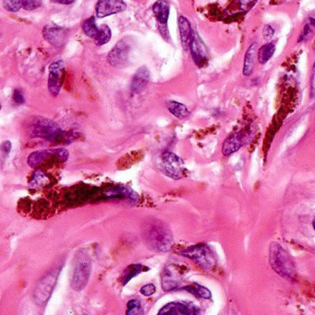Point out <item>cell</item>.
Instances as JSON below:
<instances>
[{
    "mask_svg": "<svg viewBox=\"0 0 315 315\" xmlns=\"http://www.w3.org/2000/svg\"><path fill=\"white\" fill-rule=\"evenodd\" d=\"M312 227H313V229H314L315 230V217L314 219H313V221H312Z\"/></svg>",
    "mask_w": 315,
    "mask_h": 315,
    "instance_id": "38",
    "label": "cell"
},
{
    "mask_svg": "<svg viewBox=\"0 0 315 315\" xmlns=\"http://www.w3.org/2000/svg\"><path fill=\"white\" fill-rule=\"evenodd\" d=\"M13 100L17 105H22L25 102L24 94L19 90H15L14 94H13Z\"/></svg>",
    "mask_w": 315,
    "mask_h": 315,
    "instance_id": "35",
    "label": "cell"
},
{
    "mask_svg": "<svg viewBox=\"0 0 315 315\" xmlns=\"http://www.w3.org/2000/svg\"><path fill=\"white\" fill-rule=\"evenodd\" d=\"M3 7L6 10L10 12H18L22 8L21 0H4Z\"/></svg>",
    "mask_w": 315,
    "mask_h": 315,
    "instance_id": "29",
    "label": "cell"
},
{
    "mask_svg": "<svg viewBox=\"0 0 315 315\" xmlns=\"http://www.w3.org/2000/svg\"><path fill=\"white\" fill-rule=\"evenodd\" d=\"M251 137L252 132L249 129H242L239 132H235L229 135L223 143L222 153L224 156H229L248 143Z\"/></svg>",
    "mask_w": 315,
    "mask_h": 315,
    "instance_id": "8",
    "label": "cell"
},
{
    "mask_svg": "<svg viewBox=\"0 0 315 315\" xmlns=\"http://www.w3.org/2000/svg\"><path fill=\"white\" fill-rule=\"evenodd\" d=\"M310 94L311 96H315V63L312 68V73L310 77Z\"/></svg>",
    "mask_w": 315,
    "mask_h": 315,
    "instance_id": "36",
    "label": "cell"
},
{
    "mask_svg": "<svg viewBox=\"0 0 315 315\" xmlns=\"http://www.w3.org/2000/svg\"><path fill=\"white\" fill-rule=\"evenodd\" d=\"M54 3L57 4H62V5H70L72 4L73 2H75V0H51Z\"/></svg>",
    "mask_w": 315,
    "mask_h": 315,
    "instance_id": "37",
    "label": "cell"
},
{
    "mask_svg": "<svg viewBox=\"0 0 315 315\" xmlns=\"http://www.w3.org/2000/svg\"><path fill=\"white\" fill-rule=\"evenodd\" d=\"M156 291V287L153 284L145 285L141 288V294L145 297H150L153 295Z\"/></svg>",
    "mask_w": 315,
    "mask_h": 315,
    "instance_id": "31",
    "label": "cell"
},
{
    "mask_svg": "<svg viewBox=\"0 0 315 315\" xmlns=\"http://www.w3.org/2000/svg\"><path fill=\"white\" fill-rule=\"evenodd\" d=\"M167 108L173 116H175L177 119H185L189 116V110L185 105L182 103H178L176 101H171L167 104Z\"/></svg>",
    "mask_w": 315,
    "mask_h": 315,
    "instance_id": "22",
    "label": "cell"
},
{
    "mask_svg": "<svg viewBox=\"0 0 315 315\" xmlns=\"http://www.w3.org/2000/svg\"><path fill=\"white\" fill-rule=\"evenodd\" d=\"M315 32V19L309 18L306 21L305 25L302 30L301 36L299 37V43L307 41L308 39L312 36Z\"/></svg>",
    "mask_w": 315,
    "mask_h": 315,
    "instance_id": "24",
    "label": "cell"
},
{
    "mask_svg": "<svg viewBox=\"0 0 315 315\" xmlns=\"http://www.w3.org/2000/svg\"><path fill=\"white\" fill-rule=\"evenodd\" d=\"M48 182V178L42 170H37L33 176L32 181L30 182L31 187L44 186Z\"/></svg>",
    "mask_w": 315,
    "mask_h": 315,
    "instance_id": "28",
    "label": "cell"
},
{
    "mask_svg": "<svg viewBox=\"0 0 315 315\" xmlns=\"http://www.w3.org/2000/svg\"><path fill=\"white\" fill-rule=\"evenodd\" d=\"M269 263L275 272L287 280L296 277V269L290 255L278 242H273L269 248Z\"/></svg>",
    "mask_w": 315,
    "mask_h": 315,
    "instance_id": "2",
    "label": "cell"
},
{
    "mask_svg": "<svg viewBox=\"0 0 315 315\" xmlns=\"http://www.w3.org/2000/svg\"><path fill=\"white\" fill-rule=\"evenodd\" d=\"M143 238L149 247L154 251L166 253L171 249V232L161 222L148 223L143 229Z\"/></svg>",
    "mask_w": 315,
    "mask_h": 315,
    "instance_id": "1",
    "label": "cell"
},
{
    "mask_svg": "<svg viewBox=\"0 0 315 315\" xmlns=\"http://www.w3.org/2000/svg\"><path fill=\"white\" fill-rule=\"evenodd\" d=\"M163 171L167 177L174 179H179L184 176L185 167L182 158L172 152H165L162 153Z\"/></svg>",
    "mask_w": 315,
    "mask_h": 315,
    "instance_id": "7",
    "label": "cell"
},
{
    "mask_svg": "<svg viewBox=\"0 0 315 315\" xmlns=\"http://www.w3.org/2000/svg\"><path fill=\"white\" fill-rule=\"evenodd\" d=\"M142 270H143V265H141V264H132V265H129V267L126 269L124 275H123L122 285H123V286L127 285L133 277L138 276L139 274H141Z\"/></svg>",
    "mask_w": 315,
    "mask_h": 315,
    "instance_id": "25",
    "label": "cell"
},
{
    "mask_svg": "<svg viewBox=\"0 0 315 315\" xmlns=\"http://www.w3.org/2000/svg\"><path fill=\"white\" fill-rule=\"evenodd\" d=\"M68 31L66 29L57 26H47L43 30V36L49 43L59 48L63 46L67 40Z\"/></svg>",
    "mask_w": 315,
    "mask_h": 315,
    "instance_id": "14",
    "label": "cell"
},
{
    "mask_svg": "<svg viewBox=\"0 0 315 315\" xmlns=\"http://www.w3.org/2000/svg\"><path fill=\"white\" fill-rule=\"evenodd\" d=\"M276 52V46L274 43H267L258 51V61L261 64L267 63Z\"/></svg>",
    "mask_w": 315,
    "mask_h": 315,
    "instance_id": "21",
    "label": "cell"
},
{
    "mask_svg": "<svg viewBox=\"0 0 315 315\" xmlns=\"http://www.w3.org/2000/svg\"><path fill=\"white\" fill-rule=\"evenodd\" d=\"M178 29L181 34L182 43L184 48H188L191 44V38L193 35V31L191 29V24L187 18L181 16L178 19Z\"/></svg>",
    "mask_w": 315,
    "mask_h": 315,
    "instance_id": "17",
    "label": "cell"
},
{
    "mask_svg": "<svg viewBox=\"0 0 315 315\" xmlns=\"http://www.w3.org/2000/svg\"><path fill=\"white\" fill-rule=\"evenodd\" d=\"M91 273V261L89 258L81 255L78 259L73 271L72 286L75 290H82L85 287Z\"/></svg>",
    "mask_w": 315,
    "mask_h": 315,
    "instance_id": "6",
    "label": "cell"
},
{
    "mask_svg": "<svg viewBox=\"0 0 315 315\" xmlns=\"http://www.w3.org/2000/svg\"><path fill=\"white\" fill-rule=\"evenodd\" d=\"M82 30L87 36H89L90 38L96 39L99 33V28L96 26V18L91 17L86 19L82 24Z\"/></svg>",
    "mask_w": 315,
    "mask_h": 315,
    "instance_id": "23",
    "label": "cell"
},
{
    "mask_svg": "<svg viewBox=\"0 0 315 315\" xmlns=\"http://www.w3.org/2000/svg\"><path fill=\"white\" fill-rule=\"evenodd\" d=\"M10 150H11V143H10V141H6V142L2 143V145H1L2 158H7L10 154Z\"/></svg>",
    "mask_w": 315,
    "mask_h": 315,
    "instance_id": "34",
    "label": "cell"
},
{
    "mask_svg": "<svg viewBox=\"0 0 315 315\" xmlns=\"http://www.w3.org/2000/svg\"><path fill=\"white\" fill-rule=\"evenodd\" d=\"M22 9L26 10H36L42 5V0H21Z\"/></svg>",
    "mask_w": 315,
    "mask_h": 315,
    "instance_id": "30",
    "label": "cell"
},
{
    "mask_svg": "<svg viewBox=\"0 0 315 315\" xmlns=\"http://www.w3.org/2000/svg\"><path fill=\"white\" fill-rule=\"evenodd\" d=\"M64 72L65 64L62 60H57L49 67L48 90L53 96H57L60 92L64 79Z\"/></svg>",
    "mask_w": 315,
    "mask_h": 315,
    "instance_id": "9",
    "label": "cell"
},
{
    "mask_svg": "<svg viewBox=\"0 0 315 315\" xmlns=\"http://www.w3.org/2000/svg\"><path fill=\"white\" fill-rule=\"evenodd\" d=\"M111 36H112V33H111L109 27L107 25H103L99 28V33L95 39V42L97 46H103L109 42Z\"/></svg>",
    "mask_w": 315,
    "mask_h": 315,
    "instance_id": "26",
    "label": "cell"
},
{
    "mask_svg": "<svg viewBox=\"0 0 315 315\" xmlns=\"http://www.w3.org/2000/svg\"><path fill=\"white\" fill-rule=\"evenodd\" d=\"M190 48H191V56L196 65L199 67H202L207 61V49L205 43H202V41L195 33H193L192 35Z\"/></svg>",
    "mask_w": 315,
    "mask_h": 315,
    "instance_id": "13",
    "label": "cell"
},
{
    "mask_svg": "<svg viewBox=\"0 0 315 315\" xmlns=\"http://www.w3.org/2000/svg\"><path fill=\"white\" fill-rule=\"evenodd\" d=\"M182 289L190 292L191 294L194 295V296L201 298V299H206V300L211 299V297H212V293L207 287L200 286L197 283H193V284L189 285V286H184Z\"/></svg>",
    "mask_w": 315,
    "mask_h": 315,
    "instance_id": "20",
    "label": "cell"
},
{
    "mask_svg": "<svg viewBox=\"0 0 315 315\" xmlns=\"http://www.w3.org/2000/svg\"><path fill=\"white\" fill-rule=\"evenodd\" d=\"M169 5L165 0H158L153 6V14L156 17L159 24H167L169 17Z\"/></svg>",
    "mask_w": 315,
    "mask_h": 315,
    "instance_id": "18",
    "label": "cell"
},
{
    "mask_svg": "<svg viewBox=\"0 0 315 315\" xmlns=\"http://www.w3.org/2000/svg\"><path fill=\"white\" fill-rule=\"evenodd\" d=\"M129 44L124 40H121L110 51L107 60L114 67H123L129 60Z\"/></svg>",
    "mask_w": 315,
    "mask_h": 315,
    "instance_id": "12",
    "label": "cell"
},
{
    "mask_svg": "<svg viewBox=\"0 0 315 315\" xmlns=\"http://www.w3.org/2000/svg\"><path fill=\"white\" fill-rule=\"evenodd\" d=\"M68 159L69 152L66 149H48L31 153L28 158V165L33 168H36L49 161L64 163L66 162Z\"/></svg>",
    "mask_w": 315,
    "mask_h": 315,
    "instance_id": "4",
    "label": "cell"
},
{
    "mask_svg": "<svg viewBox=\"0 0 315 315\" xmlns=\"http://www.w3.org/2000/svg\"><path fill=\"white\" fill-rule=\"evenodd\" d=\"M257 0H239L240 8L243 10H250L256 4Z\"/></svg>",
    "mask_w": 315,
    "mask_h": 315,
    "instance_id": "33",
    "label": "cell"
},
{
    "mask_svg": "<svg viewBox=\"0 0 315 315\" xmlns=\"http://www.w3.org/2000/svg\"><path fill=\"white\" fill-rule=\"evenodd\" d=\"M32 136L47 139L48 141L62 140L64 132L55 122L49 120H38L33 126Z\"/></svg>",
    "mask_w": 315,
    "mask_h": 315,
    "instance_id": "5",
    "label": "cell"
},
{
    "mask_svg": "<svg viewBox=\"0 0 315 315\" xmlns=\"http://www.w3.org/2000/svg\"><path fill=\"white\" fill-rule=\"evenodd\" d=\"M181 254L184 257L191 259V261H193L206 271L213 270L216 264L215 254L206 244H197L191 246L182 251Z\"/></svg>",
    "mask_w": 315,
    "mask_h": 315,
    "instance_id": "3",
    "label": "cell"
},
{
    "mask_svg": "<svg viewBox=\"0 0 315 315\" xmlns=\"http://www.w3.org/2000/svg\"><path fill=\"white\" fill-rule=\"evenodd\" d=\"M200 313V309L192 303L169 302L159 310L158 315H194Z\"/></svg>",
    "mask_w": 315,
    "mask_h": 315,
    "instance_id": "10",
    "label": "cell"
},
{
    "mask_svg": "<svg viewBox=\"0 0 315 315\" xmlns=\"http://www.w3.org/2000/svg\"><path fill=\"white\" fill-rule=\"evenodd\" d=\"M127 315H138L143 313V307H142V301H139L137 299L130 300L127 303Z\"/></svg>",
    "mask_w": 315,
    "mask_h": 315,
    "instance_id": "27",
    "label": "cell"
},
{
    "mask_svg": "<svg viewBox=\"0 0 315 315\" xmlns=\"http://www.w3.org/2000/svg\"><path fill=\"white\" fill-rule=\"evenodd\" d=\"M127 5L123 0H98L96 4V15L98 18H105L110 15L123 12Z\"/></svg>",
    "mask_w": 315,
    "mask_h": 315,
    "instance_id": "11",
    "label": "cell"
},
{
    "mask_svg": "<svg viewBox=\"0 0 315 315\" xmlns=\"http://www.w3.org/2000/svg\"><path fill=\"white\" fill-rule=\"evenodd\" d=\"M257 49V43H253L249 47L245 57H244L243 64V75L244 76H250L252 75L254 69V56Z\"/></svg>",
    "mask_w": 315,
    "mask_h": 315,
    "instance_id": "19",
    "label": "cell"
},
{
    "mask_svg": "<svg viewBox=\"0 0 315 315\" xmlns=\"http://www.w3.org/2000/svg\"><path fill=\"white\" fill-rule=\"evenodd\" d=\"M179 278L177 273L172 267L165 268L162 273V287L165 291H170L177 288Z\"/></svg>",
    "mask_w": 315,
    "mask_h": 315,
    "instance_id": "16",
    "label": "cell"
},
{
    "mask_svg": "<svg viewBox=\"0 0 315 315\" xmlns=\"http://www.w3.org/2000/svg\"><path fill=\"white\" fill-rule=\"evenodd\" d=\"M275 34V30L271 25H265L263 29V36L265 40H271Z\"/></svg>",
    "mask_w": 315,
    "mask_h": 315,
    "instance_id": "32",
    "label": "cell"
},
{
    "mask_svg": "<svg viewBox=\"0 0 315 315\" xmlns=\"http://www.w3.org/2000/svg\"><path fill=\"white\" fill-rule=\"evenodd\" d=\"M150 80V72L146 67L139 69L134 74L131 81V91L134 94H139L143 91V89L148 84Z\"/></svg>",
    "mask_w": 315,
    "mask_h": 315,
    "instance_id": "15",
    "label": "cell"
}]
</instances>
